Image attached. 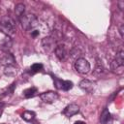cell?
Here are the masks:
<instances>
[{
    "label": "cell",
    "mask_w": 124,
    "mask_h": 124,
    "mask_svg": "<svg viewBox=\"0 0 124 124\" xmlns=\"http://www.w3.org/2000/svg\"><path fill=\"white\" fill-rule=\"evenodd\" d=\"M42 45L44 46V48L46 50V51H51V50H54L55 48V41L54 39L50 38V37H46L43 39L42 41Z\"/></svg>",
    "instance_id": "7"
},
{
    "label": "cell",
    "mask_w": 124,
    "mask_h": 124,
    "mask_svg": "<svg viewBox=\"0 0 124 124\" xmlns=\"http://www.w3.org/2000/svg\"><path fill=\"white\" fill-rule=\"evenodd\" d=\"M75 69L79 74H87L90 71V64L85 58H78L75 62Z\"/></svg>",
    "instance_id": "3"
},
{
    "label": "cell",
    "mask_w": 124,
    "mask_h": 124,
    "mask_svg": "<svg viewBox=\"0 0 124 124\" xmlns=\"http://www.w3.org/2000/svg\"><path fill=\"white\" fill-rule=\"evenodd\" d=\"M40 98L43 102H45L46 104H52V103H54L55 101L58 100L59 95L55 91H46V92L42 93L40 95Z\"/></svg>",
    "instance_id": "4"
},
{
    "label": "cell",
    "mask_w": 124,
    "mask_h": 124,
    "mask_svg": "<svg viewBox=\"0 0 124 124\" xmlns=\"http://www.w3.org/2000/svg\"><path fill=\"white\" fill-rule=\"evenodd\" d=\"M21 117L25 120V121H32L35 118V112L31 111V110H25L22 114Z\"/></svg>",
    "instance_id": "12"
},
{
    "label": "cell",
    "mask_w": 124,
    "mask_h": 124,
    "mask_svg": "<svg viewBox=\"0 0 124 124\" xmlns=\"http://www.w3.org/2000/svg\"><path fill=\"white\" fill-rule=\"evenodd\" d=\"M39 21L40 20L33 14H26V15H23L22 16H20L21 26L26 31H29V30L31 31L32 29H34L38 25Z\"/></svg>",
    "instance_id": "2"
},
{
    "label": "cell",
    "mask_w": 124,
    "mask_h": 124,
    "mask_svg": "<svg viewBox=\"0 0 124 124\" xmlns=\"http://www.w3.org/2000/svg\"><path fill=\"white\" fill-rule=\"evenodd\" d=\"M75 124H85V122H83V121H76Z\"/></svg>",
    "instance_id": "20"
},
{
    "label": "cell",
    "mask_w": 124,
    "mask_h": 124,
    "mask_svg": "<svg viewBox=\"0 0 124 124\" xmlns=\"http://www.w3.org/2000/svg\"><path fill=\"white\" fill-rule=\"evenodd\" d=\"M54 53L60 61L65 60L67 57V49L64 45H57L54 48Z\"/></svg>",
    "instance_id": "5"
},
{
    "label": "cell",
    "mask_w": 124,
    "mask_h": 124,
    "mask_svg": "<svg viewBox=\"0 0 124 124\" xmlns=\"http://www.w3.org/2000/svg\"><path fill=\"white\" fill-rule=\"evenodd\" d=\"M78 110H79V107H78L77 104L73 103V104L68 105V106L64 108L63 113H64L67 117H71V116H73V115L77 114V113L78 112Z\"/></svg>",
    "instance_id": "6"
},
{
    "label": "cell",
    "mask_w": 124,
    "mask_h": 124,
    "mask_svg": "<svg viewBox=\"0 0 124 124\" xmlns=\"http://www.w3.org/2000/svg\"><path fill=\"white\" fill-rule=\"evenodd\" d=\"M1 114H2V109L0 108V116H1Z\"/></svg>",
    "instance_id": "21"
},
{
    "label": "cell",
    "mask_w": 124,
    "mask_h": 124,
    "mask_svg": "<svg viewBox=\"0 0 124 124\" xmlns=\"http://www.w3.org/2000/svg\"><path fill=\"white\" fill-rule=\"evenodd\" d=\"M17 73V69L16 68V66L13 64V65H7L5 66V69H4V74L8 77H14L16 76Z\"/></svg>",
    "instance_id": "11"
},
{
    "label": "cell",
    "mask_w": 124,
    "mask_h": 124,
    "mask_svg": "<svg viewBox=\"0 0 124 124\" xmlns=\"http://www.w3.org/2000/svg\"><path fill=\"white\" fill-rule=\"evenodd\" d=\"M119 33H120L121 38H123V33H124V24H121V25H120V28H119Z\"/></svg>",
    "instance_id": "18"
},
{
    "label": "cell",
    "mask_w": 124,
    "mask_h": 124,
    "mask_svg": "<svg viewBox=\"0 0 124 124\" xmlns=\"http://www.w3.org/2000/svg\"><path fill=\"white\" fill-rule=\"evenodd\" d=\"M24 10H25V6H24L22 3L17 4V5L16 6V8H15V12H16V14L19 17L24 15Z\"/></svg>",
    "instance_id": "15"
},
{
    "label": "cell",
    "mask_w": 124,
    "mask_h": 124,
    "mask_svg": "<svg viewBox=\"0 0 124 124\" xmlns=\"http://www.w3.org/2000/svg\"><path fill=\"white\" fill-rule=\"evenodd\" d=\"M35 93H37V88L36 87H30V88H27L23 91V96L25 98H30V97H33L35 95Z\"/></svg>",
    "instance_id": "14"
},
{
    "label": "cell",
    "mask_w": 124,
    "mask_h": 124,
    "mask_svg": "<svg viewBox=\"0 0 124 124\" xmlns=\"http://www.w3.org/2000/svg\"><path fill=\"white\" fill-rule=\"evenodd\" d=\"M78 85H79V87H80L82 90H84V91H86V92H92L93 89H94L95 83L92 82V81L89 80V79H82V80L79 82Z\"/></svg>",
    "instance_id": "10"
},
{
    "label": "cell",
    "mask_w": 124,
    "mask_h": 124,
    "mask_svg": "<svg viewBox=\"0 0 124 124\" xmlns=\"http://www.w3.org/2000/svg\"><path fill=\"white\" fill-rule=\"evenodd\" d=\"M55 84H56V87L62 89V90H65V91H68L70 89L73 88V82L70 81V80H59V79H56L55 78Z\"/></svg>",
    "instance_id": "8"
},
{
    "label": "cell",
    "mask_w": 124,
    "mask_h": 124,
    "mask_svg": "<svg viewBox=\"0 0 124 124\" xmlns=\"http://www.w3.org/2000/svg\"><path fill=\"white\" fill-rule=\"evenodd\" d=\"M30 70H31L32 73H39V72H41L43 70V65L41 63H35V64H33L31 66Z\"/></svg>",
    "instance_id": "17"
},
{
    "label": "cell",
    "mask_w": 124,
    "mask_h": 124,
    "mask_svg": "<svg viewBox=\"0 0 124 124\" xmlns=\"http://www.w3.org/2000/svg\"><path fill=\"white\" fill-rule=\"evenodd\" d=\"M118 6H119V9H120V10H123V8H124V1H123V0L119 1V2H118Z\"/></svg>",
    "instance_id": "19"
},
{
    "label": "cell",
    "mask_w": 124,
    "mask_h": 124,
    "mask_svg": "<svg viewBox=\"0 0 124 124\" xmlns=\"http://www.w3.org/2000/svg\"><path fill=\"white\" fill-rule=\"evenodd\" d=\"M14 62H15L14 57H13L10 53H6V54L4 55V57L2 58V63L6 64V66H7V65H13Z\"/></svg>",
    "instance_id": "13"
},
{
    "label": "cell",
    "mask_w": 124,
    "mask_h": 124,
    "mask_svg": "<svg viewBox=\"0 0 124 124\" xmlns=\"http://www.w3.org/2000/svg\"><path fill=\"white\" fill-rule=\"evenodd\" d=\"M114 61H115L117 64H119V65H121V66H124V52H123L122 50H120L119 52H117Z\"/></svg>",
    "instance_id": "16"
},
{
    "label": "cell",
    "mask_w": 124,
    "mask_h": 124,
    "mask_svg": "<svg viewBox=\"0 0 124 124\" xmlns=\"http://www.w3.org/2000/svg\"><path fill=\"white\" fill-rule=\"evenodd\" d=\"M100 122H101V124H111L112 123L111 114L108 108H104V110L102 111L101 117H100Z\"/></svg>",
    "instance_id": "9"
},
{
    "label": "cell",
    "mask_w": 124,
    "mask_h": 124,
    "mask_svg": "<svg viewBox=\"0 0 124 124\" xmlns=\"http://www.w3.org/2000/svg\"><path fill=\"white\" fill-rule=\"evenodd\" d=\"M0 30L7 36L12 37L16 33V24L12 17L8 16H3L0 19Z\"/></svg>",
    "instance_id": "1"
}]
</instances>
